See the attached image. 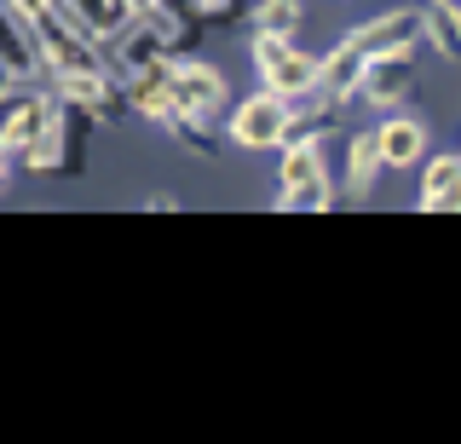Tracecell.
<instances>
[{
    "mask_svg": "<svg viewBox=\"0 0 461 444\" xmlns=\"http://www.w3.org/2000/svg\"><path fill=\"white\" fill-rule=\"evenodd\" d=\"M294 122H300L294 98H283V93L266 87V93L242 98L225 133H230V145H242V150H283L288 139H294Z\"/></svg>",
    "mask_w": 461,
    "mask_h": 444,
    "instance_id": "1",
    "label": "cell"
},
{
    "mask_svg": "<svg viewBox=\"0 0 461 444\" xmlns=\"http://www.w3.org/2000/svg\"><path fill=\"white\" fill-rule=\"evenodd\" d=\"M0 76H6L12 87H52L47 59H41L35 18H29L18 0H0Z\"/></svg>",
    "mask_w": 461,
    "mask_h": 444,
    "instance_id": "2",
    "label": "cell"
},
{
    "mask_svg": "<svg viewBox=\"0 0 461 444\" xmlns=\"http://www.w3.org/2000/svg\"><path fill=\"white\" fill-rule=\"evenodd\" d=\"M52 93L64 98V104H76L86 110L93 122H115V116H127V87L110 76V69H81V76H52Z\"/></svg>",
    "mask_w": 461,
    "mask_h": 444,
    "instance_id": "3",
    "label": "cell"
},
{
    "mask_svg": "<svg viewBox=\"0 0 461 444\" xmlns=\"http://www.w3.org/2000/svg\"><path fill=\"white\" fill-rule=\"evenodd\" d=\"M167 87H173L185 116H220L225 110V76L208 59H173L167 64Z\"/></svg>",
    "mask_w": 461,
    "mask_h": 444,
    "instance_id": "4",
    "label": "cell"
},
{
    "mask_svg": "<svg viewBox=\"0 0 461 444\" xmlns=\"http://www.w3.org/2000/svg\"><path fill=\"white\" fill-rule=\"evenodd\" d=\"M352 35L364 41L369 59H386V52H415V41H427V18L415 6H393V12H381L375 23H357Z\"/></svg>",
    "mask_w": 461,
    "mask_h": 444,
    "instance_id": "5",
    "label": "cell"
},
{
    "mask_svg": "<svg viewBox=\"0 0 461 444\" xmlns=\"http://www.w3.org/2000/svg\"><path fill=\"white\" fill-rule=\"evenodd\" d=\"M410 93H415V52H386V59H369L364 87H357V98H364V104L398 110Z\"/></svg>",
    "mask_w": 461,
    "mask_h": 444,
    "instance_id": "6",
    "label": "cell"
},
{
    "mask_svg": "<svg viewBox=\"0 0 461 444\" xmlns=\"http://www.w3.org/2000/svg\"><path fill=\"white\" fill-rule=\"evenodd\" d=\"M58 12H64V18L76 23L81 35H93L98 47H104V41H115L127 23L139 18L133 0H58Z\"/></svg>",
    "mask_w": 461,
    "mask_h": 444,
    "instance_id": "7",
    "label": "cell"
},
{
    "mask_svg": "<svg viewBox=\"0 0 461 444\" xmlns=\"http://www.w3.org/2000/svg\"><path fill=\"white\" fill-rule=\"evenodd\" d=\"M364 69H369L364 41H357V35H340L335 47L323 52V87H317V93H329L335 104H346V98H357V87H364Z\"/></svg>",
    "mask_w": 461,
    "mask_h": 444,
    "instance_id": "8",
    "label": "cell"
},
{
    "mask_svg": "<svg viewBox=\"0 0 461 444\" xmlns=\"http://www.w3.org/2000/svg\"><path fill=\"white\" fill-rule=\"evenodd\" d=\"M323 139L329 133H294L277 150V196L300 191V185H312V179H323Z\"/></svg>",
    "mask_w": 461,
    "mask_h": 444,
    "instance_id": "9",
    "label": "cell"
},
{
    "mask_svg": "<svg viewBox=\"0 0 461 444\" xmlns=\"http://www.w3.org/2000/svg\"><path fill=\"white\" fill-rule=\"evenodd\" d=\"M375 145H381L386 168H415V162H427V127L415 116H386L375 127Z\"/></svg>",
    "mask_w": 461,
    "mask_h": 444,
    "instance_id": "10",
    "label": "cell"
},
{
    "mask_svg": "<svg viewBox=\"0 0 461 444\" xmlns=\"http://www.w3.org/2000/svg\"><path fill=\"white\" fill-rule=\"evenodd\" d=\"M259 81H266L271 93H283V98H312L317 87H323V59H312V52H288L283 64H271V69H259Z\"/></svg>",
    "mask_w": 461,
    "mask_h": 444,
    "instance_id": "11",
    "label": "cell"
},
{
    "mask_svg": "<svg viewBox=\"0 0 461 444\" xmlns=\"http://www.w3.org/2000/svg\"><path fill=\"white\" fill-rule=\"evenodd\" d=\"M421 208L427 213L461 208V150L456 156H427L421 162Z\"/></svg>",
    "mask_w": 461,
    "mask_h": 444,
    "instance_id": "12",
    "label": "cell"
},
{
    "mask_svg": "<svg viewBox=\"0 0 461 444\" xmlns=\"http://www.w3.org/2000/svg\"><path fill=\"white\" fill-rule=\"evenodd\" d=\"M381 145H375V133H352V145H346V191L352 196H369L375 179H381Z\"/></svg>",
    "mask_w": 461,
    "mask_h": 444,
    "instance_id": "13",
    "label": "cell"
},
{
    "mask_svg": "<svg viewBox=\"0 0 461 444\" xmlns=\"http://www.w3.org/2000/svg\"><path fill=\"white\" fill-rule=\"evenodd\" d=\"M427 41L444 52V59H461V0H427Z\"/></svg>",
    "mask_w": 461,
    "mask_h": 444,
    "instance_id": "14",
    "label": "cell"
},
{
    "mask_svg": "<svg viewBox=\"0 0 461 444\" xmlns=\"http://www.w3.org/2000/svg\"><path fill=\"white\" fill-rule=\"evenodd\" d=\"M162 133H173L191 156H213V150H220V139H213V116H185V110H179Z\"/></svg>",
    "mask_w": 461,
    "mask_h": 444,
    "instance_id": "15",
    "label": "cell"
},
{
    "mask_svg": "<svg viewBox=\"0 0 461 444\" xmlns=\"http://www.w3.org/2000/svg\"><path fill=\"white\" fill-rule=\"evenodd\" d=\"M254 23L266 35H294L300 30V0H259V6H254Z\"/></svg>",
    "mask_w": 461,
    "mask_h": 444,
    "instance_id": "16",
    "label": "cell"
},
{
    "mask_svg": "<svg viewBox=\"0 0 461 444\" xmlns=\"http://www.w3.org/2000/svg\"><path fill=\"white\" fill-rule=\"evenodd\" d=\"M283 208H300V213H317V208H335V185H329V174L323 179H312V185H300V191H288V196H277Z\"/></svg>",
    "mask_w": 461,
    "mask_h": 444,
    "instance_id": "17",
    "label": "cell"
},
{
    "mask_svg": "<svg viewBox=\"0 0 461 444\" xmlns=\"http://www.w3.org/2000/svg\"><path fill=\"white\" fill-rule=\"evenodd\" d=\"M12 185V150H0V191Z\"/></svg>",
    "mask_w": 461,
    "mask_h": 444,
    "instance_id": "18",
    "label": "cell"
}]
</instances>
